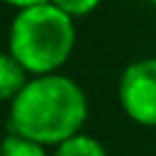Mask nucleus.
Segmentation results:
<instances>
[{"label": "nucleus", "mask_w": 156, "mask_h": 156, "mask_svg": "<svg viewBox=\"0 0 156 156\" xmlns=\"http://www.w3.org/2000/svg\"><path fill=\"white\" fill-rule=\"evenodd\" d=\"M49 2H54L58 10H63L73 20H80V17H88L90 12H95L102 0H49Z\"/></svg>", "instance_id": "0eeeda50"}, {"label": "nucleus", "mask_w": 156, "mask_h": 156, "mask_svg": "<svg viewBox=\"0 0 156 156\" xmlns=\"http://www.w3.org/2000/svg\"><path fill=\"white\" fill-rule=\"evenodd\" d=\"M88 122V95L71 76H29L7 107V129L44 146H58L83 132Z\"/></svg>", "instance_id": "f257e3e1"}, {"label": "nucleus", "mask_w": 156, "mask_h": 156, "mask_svg": "<svg viewBox=\"0 0 156 156\" xmlns=\"http://www.w3.org/2000/svg\"><path fill=\"white\" fill-rule=\"evenodd\" d=\"M29 73L20 66V61L10 51H0V102H12V98L22 90Z\"/></svg>", "instance_id": "20e7f679"}, {"label": "nucleus", "mask_w": 156, "mask_h": 156, "mask_svg": "<svg viewBox=\"0 0 156 156\" xmlns=\"http://www.w3.org/2000/svg\"><path fill=\"white\" fill-rule=\"evenodd\" d=\"M149 2H151V5H154V7H156V0H149Z\"/></svg>", "instance_id": "1a4fd4ad"}, {"label": "nucleus", "mask_w": 156, "mask_h": 156, "mask_svg": "<svg viewBox=\"0 0 156 156\" xmlns=\"http://www.w3.org/2000/svg\"><path fill=\"white\" fill-rule=\"evenodd\" d=\"M76 39V20L54 2H39L15 12L7 29V51L29 76H44L66 66Z\"/></svg>", "instance_id": "f03ea898"}, {"label": "nucleus", "mask_w": 156, "mask_h": 156, "mask_svg": "<svg viewBox=\"0 0 156 156\" xmlns=\"http://www.w3.org/2000/svg\"><path fill=\"white\" fill-rule=\"evenodd\" d=\"M2 2L15 7V10H22V7H32V5H39V2H49V0H2Z\"/></svg>", "instance_id": "6e6552de"}, {"label": "nucleus", "mask_w": 156, "mask_h": 156, "mask_svg": "<svg viewBox=\"0 0 156 156\" xmlns=\"http://www.w3.org/2000/svg\"><path fill=\"white\" fill-rule=\"evenodd\" d=\"M0 156H49V151H46L44 144L10 132L0 141Z\"/></svg>", "instance_id": "423d86ee"}, {"label": "nucleus", "mask_w": 156, "mask_h": 156, "mask_svg": "<svg viewBox=\"0 0 156 156\" xmlns=\"http://www.w3.org/2000/svg\"><path fill=\"white\" fill-rule=\"evenodd\" d=\"M51 156H110V154H107V149L102 146L100 139L78 132L71 139H66L58 146H54Z\"/></svg>", "instance_id": "39448f33"}, {"label": "nucleus", "mask_w": 156, "mask_h": 156, "mask_svg": "<svg viewBox=\"0 0 156 156\" xmlns=\"http://www.w3.org/2000/svg\"><path fill=\"white\" fill-rule=\"evenodd\" d=\"M117 102L122 112L139 127L156 129V58L132 61L117 83Z\"/></svg>", "instance_id": "7ed1b4c3"}]
</instances>
